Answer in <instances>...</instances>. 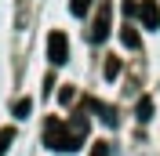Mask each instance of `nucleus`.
<instances>
[{"label": "nucleus", "instance_id": "obj_3", "mask_svg": "<svg viewBox=\"0 0 160 156\" xmlns=\"http://www.w3.org/2000/svg\"><path fill=\"white\" fill-rule=\"evenodd\" d=\"M128 11H138V18H142L146 29H157V26H160V7H157V0H142L138 7H131V4H128Z\"/></svg>", "mask_w": 160, "mask_h": 156}, {"label": "nucleus", "instance_id": "obj_1", "mask_svg": "<svg viewBox=\"0 0 160 156\" xmlns=\"http://www.w3.org/2000/svg\"><path fill=\"white\" fill-rule=\"evenodd\" d=\"M84 134H88V120L84 116L73 120V131L62 124V120H48V127H44V145L58 149V153H73V149H80Z\"/></svg>", "mask_w": 160, "mask_h": 156}, {"label": "nucleus", "instance_id": "obj_10", "mask_svg": "<svg viewBox=\"0 0 160 156\" xmlns=\"http://www.w3.org/2000/svg\"><path fill=\"white\" fill-rule=\"evenodd\" d=\"M117 73H120V62H117V58H109V62H106V76L113 80V76H117Z\"/></svg>", "mask_w": 160, "mask_h": 156}, {"label": "nucleus", "instance_id": "obj_8", "mask_svg": "<svg viewBox=\"0 0 160 156\" xmlns=\"http://www.w3.org/2000/svg\"><path fill=\"white\" fill-rule=\"evenodd\" d=\"M138 120H153V102H149V98L138 102Z\"/></svg>", "mask_w": 160, "mask_h": 156}, {"label": "nucleus", "instance_id": "obj_6", "mask_svg": "<svg viewBox=\"0 0 160 156\" xmlns=\"http://www.w3.org/2000/svg\"><path fill=\"white\" fill-rule=\"evenodd\" d=\"M11 142H15V131H11V127H0V156L8 153V145Z\"/></svg>", "mask_w": 160, "mask_h": 156}, {"label": "nucleus", "instance_id": "obj_4", "mask_svg": "<svg viewBox=\"0 0 160 156\" xmlns=\"http://www.w3.org/2000/svg\"><path fill=\"white\" fill-rule=\"evenodd\" d=\"M106 37H109V4L98 11V18H95V29H91V40H95V44H102Z\"/></svg>", "mask_w": 160, "mask_h": 156}, {"label": "nucleus", "instance_id": "obj_11", "mask_svg": "<svg viewBox=\"0 0 160 156\" xmlns=\"http://www.w3.org/2000/svg\"><path fill=\"white\" fill-rule=\"evenodd\" d=\"M88 4H91V0H73V15H84V11H88Z\"/></svg>", "mask_w": 160, "mask_h": 156}, {"label": "nucleus", "instance_id": "obj_7", "mask_svg": "<svg viewBox=\"0 0 160 156\" xmlns=\"http://www.w3.org/2000/svg\"><path fill=\"white\" fill-rule=\"evenodd\" d=\"M29 109H33V102H29V98H18V102H15V116H18V120H26V116H29Z\"/></svg>", "mask_w": 160, "mask_h": 156}, {"label": "nucleus", "instance_id": "obj_9", "mask_svg": "<svg viewBox=\"0 0 160 156\" xmlns=\"http://www.w3.org/2000/svg\"><path fill=\"white\" fill-rule=\"evenodd\" d=\"M113 149H109V142H95V149H91V156H109Z\"/></svg>", "mask_w": 160, "mask_h": 156}, {"label": "nucleus", "instance_id": "obj_5", "mask_svg": "<svg viewBox=\"0 0 160 156\" xmlns=\"http://www.w3.org/2000/svg\"><path fill=\"white\" fill-rule=\"evenodd\" d=\"M120 40H124L128 47H142V40H138V33H135V26H124V33H120Z\"/></svg>", "mask_w": 160, "mask_h": 156}, {"label": "nucleus", "instance_id": "obj_2", "mask_svg": "<svg viewBox=\"0 0 160 156\" xmlns=\"http://www.w3.org/2000/svg\"><path fill=\"white\" fill-rule=\"evenodd\" d=\"M48 55H51V62H55V66H66V62H69V40H66V33H51L48 37Z\"/></svg>", "mask_w": 160, "mask_h": 156}]
</instances>
